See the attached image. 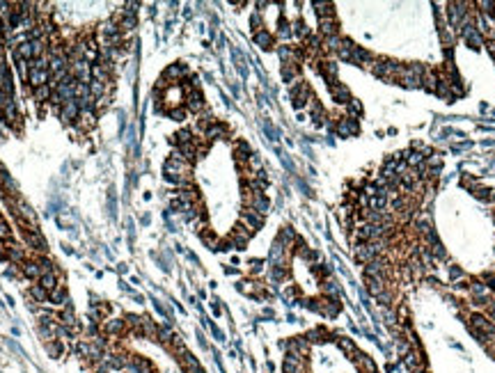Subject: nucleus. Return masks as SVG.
Returning a JSON list of instances; mask_svg holds the SVG:
<instances>
[{"instance_id": "27", "label": "nucleus", "mask_w": 495, "mask_h": 373, "mask_svg": "<svg viewBox=\"0 0 495 373\" xmlns=\"http://www.w3.org/2000/svg\"><path fill=\"white\" fill-rule=\"evenodd\" d=\"M314 12L319 21H326V18H335V5L332 2H314Z\"/></svg>"}, {"instance_id": "30", "label": "nucleus", "mask_w": 495, "mask_h": 373, "mask_svg": "<svg viewBox=\"0 0 495 373\" xmlns=\"http://www.w3.org/2000/svg\"><path fill=\"white\" fill-rule=\"evenodd\" d=\"M296 238H298V236H296L294 229H291V227H284L282 232L278 234V238H275V240H278V243H282L284 248L291 250V248H294V243H296Z\"/></svg>"}, {"instance_id": "20", "label": "nucleus", "mask_w": 495, "mask_h": 373, "mask_svg": "<svg viewBox=\"0 0 495 373\" xmlns=\"http://www.w3.org/2000/svg\"><path fill=\"white\" fill-rule=\"evenodd\" d=\"M385 272H387V261H383L381 256L365 264V277H385Z\"/></svg>"}, {"instance_id": "7", "label": "nucleus", "mask_w": 495, "mask_h": 373, "mask_svg": "<svg viewBox=\"0 0 495 373\" xmlns=\"http://www.w3.org/2000/svg\"><path fill=\"white\" fill-rule=\"evenodd\" d=\"M0 119H3L12 130H21V126H23V117H21V112H19V108H17V103L14 101L0 110Z\"/></svg>"}, {"instance_id": "8", "label": "nucleus", "mask_w": 495, "mask_h": 373, "mask_svg": "<svg viewBox=\"0 0 495 373\" xmlns=\"http://www.w3.org/2000/svg\"><path fill=\"white\" fill-rule=\"evenodd\" d=\"M335 133H337L339 138L358 136V133H360L358 119H353V117H339L337 122H335Z\"/></svg>"}, {"instance_id": "2", "label": "nucleus", "mask_w": 495, "mask_h": 373, "mask_svg": "<svg viewBox=\"0 0 495 373\" xmlns=\"http://www.w3.org/2000/svg\"><path fill=\"white\" fill-rule=\"evenodd\" d=\"M385 250V243L383 240H369V243H358L355 245V259L360 264H369V261L378 259L381 252Z\"/></svg>"}, {"instance_id": "6", "label": "nucleus", "mask_w": 495, "mask_h": 373, "mask_svg": "<svg viewBox=\"0 0 495 373\" xmlns=\"http://www.w3.org/2000/svg\"><path fill=\"white\" fill-rule=\"evenodd\" d=\"M184 108L193 114H200L207 110V101H204V94L202 90H191V92L184 94Z\"/></svg>"}, {"instance_id": "4", "label": "nucleus", "mask_w": 495, "mask_h": 373, "mask_svg": "<svg viewBox=\"0 0 495 373\" xmlns=\"http://www.w3.org/2000/svg\"><path fill=\"white\" fill-rule=\"evenodd\" d=\"M188 76H191V71H188V66H186L184 62H174V64H170L168 69L163 71V76H161V80H165L170 87H174V85H179V82H184Z\"/></svg>"}, {"instance_id": "5", "label": "nucleus", "mask_w": 495, "mask_h": 373, "mask_svg": "<svg viewBox=\"0 0 495 373\" xmlns=\"http://www.w3.org/2000/svg\"><path fill=\"white\" fill-rule=\"evenodd\" d=\"M264 220H266V216H261V213L252 211V208H248V206H243L241 208V216H239V222L243 224V227H248L252 234L259 232L261 227H264Z\"/></svg>"}, {"instance_id": "33", "label": "nucleus", "mask_w": 495, "mask_h": 373, "mask_svg": "<svg viewBox=\"0 0 495 373\" xmlns=\"http://www.w3.org/2000/svg\"><path fill=\"white\" fill-rule=\"evenodd\" d=\"M346 110H348V117L358 119L360 114H362V103H360L358 98H351V101H348V106H346Z\"/></svg>"}, {"instance_id": "31", "label": "nucleus", "mask_w": 495, "mask_h": 373, "mask_svg": "<svg viewBox=\"0 0 495 373\" xmlns=\"http://www.w3.org/2000/svg\"><path fill=\"white\" fill-rule=\"evenodd\" d=\"M289 277V268H282V266H271V270H268V280L273 284H280Z\"/></svg>"}, {"instance_id": "37", "label": "nucleus", "mask_w": 495, "mask_h": 373, "mask_svg": "<svg viewBox=\"0 0 495 373\" xmlns=\"http://www.w3.org/2000/svg\"><path fill=\"white\" fill-rule=\"evenodd\" d=\"M312 272H314L316 277H321V280L330 277V268H328L326 264H316V266H312Z\"/></svg>"}, {"instance_id": "22", "label": "nucleus", "mask_w": 495, "mask_h": 373, "mask_svg": "<svg viewBox=\"0 0 495 373\" xmlns=\"http://www.w3.org/2000/svg\"><path fill=\"white\" fill-rule=\"evenodd\" d=\"M191 142H195V136H193L191 128H181V130H177V133L170 136V144H172L174 149H177V146H184V144H191Z\"/></svg>"}, {"instance_id": "21", "label": "nucleus", "mask_w": 495, "mask_h": 373, "mask_svg": "<svg viewBox=\"0 0 495 373\" xmlns=\"http://www.w3.org/2000/svg\"><path fill=\"white\" fill-rule=\"evenodd\" d=\"M94 124H97V112L94 110H85V112H81V117H78V122L74 126H76L81 133H87V130H92Z\"/></svg>"}, {"instance_id": "18", "label": "nucleus", "mask_w": 495, "mask_h": 373, "mask_svg": "<svg viewBox=\"0 0 495 373\" xmlns=\"http://www.w3.org/2000/svg\"><path fill=\"white\" fill-rule=\"evenodd\" d=\"M252 42H255L261 50H271L273 46H275V34H273L271 30H266V28H264V30H259V32L252 34Z\"/></svg>"}, {"instance_id": "12", "label": "nucleus", "mask_w": 495, "mask_h": 373, "mask_svg": "<svg viewBox=\"0 0 495 373\" xmlns=\"http://www.w3.org/2000/svg\"><path fill=\"white\" fill-rule=\"evenodd\" d=\"M5 252H7V259L12 261V264H17L21 266L23 261H28L30 256H28V248L26 245H19V243H5Z\"/></svg>"}, {"instance_id": "10", "label": "nucleus", "mask_w": 495, "mask_h": 373, "mask_svg": "<svg viewBox=\"0 0 495 373\" xmlns=\"http://www.w3.org/2000/svg\"><path fill=\"white\" fill-rule=\"evenodd\" d=\"M252 236H255V234H252L248 227H243L241 222H236L234 229H232V234H229L232 243H234V250H245V245L250 243V238H252Z\"/></svg>"}, {"instance_id": "17", "label": "nucleus", "mask_w": 495, "mask_h": 373, "mask_svg": "<svg viewBox=\"0 0 495 373\" xmlns=\"http://www.w3.org/2000/svg\"><path fill=\"white\" fill-rule=\"evenodd\" d=\"M21 272L28 277V280H33V282H39V277L44 275L42 272V266H39V259L37 256H33V259H28L21 264Z\"/></svg>"}, {"instance_id": "28", "label": "nucleus", "mask_w": 495, "mask_h": 373, "mask_svg": "<svg viewBox=\"0 0 495 373\" xmlns=\"http://www.w3.org/2000/svg\"><path fill=\"white\" fill-rule=\"evenodd\" d=\"M291 32H294L296 39H303V42H307V39L312 37V30H310V26H307L305 21H294L291 23Z\"/></svg>"}, {"instance_id": "16", "label": "nucleus", "mask_w": 495, "mask_h": 373, "mask_svg": "<svg viewBox=\"0 0 495 373\" xmlns=\"http://www.w3.org/2000/svg\"><path fill=\"white\" fill-rule=\"evenodd\" d=\"M229 136V128H227V124H223V122H216V124L211 126V128L202 136V140L207 142V144H211V142H216V140H223V138H227Z\"/></svg>"}, {"instance_id": "25", "label": "nucleus", "mask_w": 495, "mask_h": 373, "mask_svg": "<svg viewBox=\"0 0 495 373\" xmlns=\"http://www.w3.org/2000/svg\"><path fill=\"white\" fill-rule=\"evenodd\" d=\"M51 94H53V87L51 85H42V87H35L33 90V101L37 103V106H46V103L51 101Z\"/></svg>"}, {"instance_id": "24", "label": "nucleus", "mask_w": 495, "mask_h": 373, "mask_svg": "<svg viewBox=\"0 0 495 373\" xmlns=\"http://www.w3.org/2000/svg\"><path fill=\"white\" fill-rule=\"evenodd\" d=\"M365 284H367V288H369V293L374 298H378L383 291H387L385 277H365Z\"/></svg>"}, {"instance_id": "38", "label": "nucleus", "mask_w": 495, "mask_h": 373, "mask_svg": "<svg viewBox=\"0 0 495 373\" xmlns=\"http://www.w3.org/2000/svg\"><path fill=\"white\" fill-rule=\"evenodd\" d=\"M250 272H252V275H259V272H264V261H261V259H252L250 261Z\"/></svg>"}, {"instance_id": "23", "label": "nucleus", "mask_w": 495, "mask_h": 373, "mask_svg": "<svg viewBox=\"0 0 495 373\" xmlns=\"http://www.w3.org/2000/svg\"><path fill=\"white\" fill-rule=\"evenodd\" d=\"M90 76H92V80H97V82H104V85H115V82H113L115 76L110 74L108 69H106L104 64H99V62H97V64H92V74H90Z\"/></svg>"}, {"instance_id": "9", "label": "nucleus", "mask_w": 495, "mask_h": 373, "mask_svg": "<svg viewBox=\"0 0 495 373\" xmlns=\"http://www.w3.org/2000/svg\"><path fill=\"white\" fill-rule=\"evenodd\" d=\"M58 117H60L62 124H67V126L76 124L78 117H81V108H78L76 98H74V101H67L65 106H60V108H58Z\"/></svg>"}, {"instance_id": "14", "label": "nucleus", "mask_w": 495, "mask_h": 373, "mask_svg": "<svg viewBox=\"0 0 495 373\" xmlns=\"http://www.w3.org/2000/svg\"><path fill=\"white\" fill-rule=\"evenodd\" d=\"M49 304L51 307H58V309L69 307V293H67L65 284H58V286L49 293Z\"/></svg>"}, {"instance_id": "3", "label": "nucleus", "mask_w": 495, "mask_h": 373, "mask_svg": "<svg viewBox=\"0 0 495 373\" xmlns=\"http://www.w3.org/2000/svg\"><path fill=\"white\" fill-rule=\"evenodd\" d=\"M21 227H23V240H26V248H30L33 252H37V256L46 254L49 245H46V238L39 234V229L37 227H28V224H21Z\"/></svg>"}, {"instance_id": "40", "label": "nucleus", "mask_w": 495, "mask_h": 373, "mask_svg": "<svg viewBox=\"0 0 495 373\" xmlns=\"http://www.w3.org/2000/svg\"><path fill=\"white\" fill-rule=\"evenodd\" d=\"M7 259V252H5V245H0V261Z\"/></svg>"}, {"instance_id": "35", "label": "nucleus", "mask_w": 495, "mask_h": 373, "mask_svg": "<svg viewBox=\"0 0 495 373\" xmlns=\"http://www.w3.org/2000/svg\"><path fill=\"white\" fill-rule=\"evenodd\" d=\"M12 236H14V232H12L10 224H7V222L3 220V216H0V240H3V243H10Z\"/></svg>"}, {"instance_id": "39", "label": "nucleus", "mask_w": 495, "mask_h": 373, "mask_svg": "<svg viewBox=\"0 0 495 373\" xmlns=\"http://www.w3.org/2000/svg\"><path fill=\"white\" fill-rule=\"evenodd\" d=\"M449 277H452V280H461V277H463V270L458 268V266H449Z\"/></svg>"}, {"instance_id": "13", "label": "nucleus", "mask_w": 495, "mask_h": 373, "mask_svg": "<svg viewBox=\"0 0 495 373\" xmlns=\"http://www.w3.org/2000/svg\"><path fill=\"white\" fill-rule=\"evenodd\" d=\"M328 90H330V94H332V98L339 103V106H348V101H351V90H348L344 82H339V80H335V82H328Z\"/></svg>"}, {"instance_id": "1", "label": "nucleus", "mask_w": 495, "mask_h": 373, "mask_svg": "<svg viewBox=\"0 0 495 373\" xmlns=\"http://www.w3.org/2000/svg\"><path fill=\"white\" fill-rule=\"evenodd\" d=\"M289 96H291V106H294L296 110H303V108H307V103L312 101V87L298 78L294 85L289 87Z\"/></svg>"}, {"instance_id": "11", "label": "nucleus", "mask_w": 495, "mask_h": 373, "mask_svg": "<svg viewBox=\"0 0 495 373\" xmlns=\"http://www.w3.org/2000/svg\"><path fill=\"white\" fill-rule=\"evenodd\" d=\"M307 112H310L314 126H326L328 124V112H326V108H323V103L319 101V98L312 96V101L307 103Z\"/></svg>"}, {"instance_id": "26", "label": "nucleus", "mask_w": 495, "mask_h": 373, "mask_svg": "<svg viewBox=\"0 0 495 373\" xmlns=\"http://www.w3.org/2000/svg\"><path fill=\"white\" fill-rule=\"evenodd\" d=\"M337 28H339L337 18H326V21H319V32H321L323 39L332 37V34H339Z\"/></svg>"}, {"instance_id": "29", "label": "nucleus", "mask_w": 495, "mask_h": 373, "mask_svg": "<svg viewBox=\"0 0 495 373\" xmlns=\"http://www.w3.org/2000/svg\"><path fill=\"white\" fill-rule=\"evenodd\" d=\"M37 284H39V286H42V288H46V291L51 293L55 286H58V284H60V275H58V272H46V275H42V277H39V282H37Z\"/></svg>"}, {"instance_id": "15", "label": "nucleus", "mask_w": 495, "mask_h": 373, "mask_svg": "<svg viewBox=\"0 0 495 373\" xmlns=\"http://www.w3.org/2000/svg\"><path fill=\"white\" fill-rule=\"evenodd\" d=\"M234 158H236V165H239V168H245L248 160L252 158V146L245 140H236L234 142Z\"/></svg>"}, {"instance_id": "34", "label": "nucleus", "mask_w": 495, "mask_h": 373, "mask_svg": "<svg viewBox=\"0 0 495 373\" xmlns=\"http://www.w3.org/2000/svg\"><path fill=\"white\" fill-rule=\"evenodd\" d=\"M278 37H280V39H289V37H294V32H291V23H287V18H280V26H278Z\"/></svg>"}, {"instance_id": "32", "label": "nucleus", "mask_w": 495, "mask_h": 373, "mask_svg": "<svg viewBox=\"0 0 495 373\" xmlns=\"http://www.w3.org/2000/svg\"><path fill=\"white\" fill-rule=\"evenodd\" d=\"M202 238V243L207 245L209 250H218V243H220V238H218V234H213L211 229H204V232L200 234Z\"/></svg>"}, {"instance_id": "36", "label": "nucleus", "mask_w": 495, "mask_h": 373, "mask_svg": "<svg viewBox=\"0 0 495 373\" xmlns=\"http://www.w3.org/2000/svg\"><path fill=\"white\" fill-rule=\"evenodd\" d=\"M186 114H188V110H186L184 106H179V108H172V110H168V117L172 119V122H184V119H186Z\"/></svg>"}, {"instance_id": "19", "label": "nucleus", "mask_w": 495, "mask_h": 373, "mask_svg": "<svg viewBox=\"0 0 495 373\" xmlns=\"http://www.w3.org/2000/svg\"><path fill=\"white\" fill-rule=\"evenodd\" d=\"M280 76H282L284 82L294 85V82L298 80V76H300V64H294V62H282V66H280Z\"/></svg>"}]
</instances>
